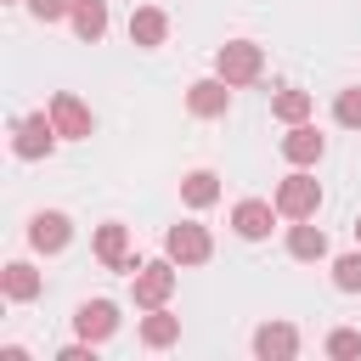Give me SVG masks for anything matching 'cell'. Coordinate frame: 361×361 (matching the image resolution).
Segmentation results:
<instances>
[{
  "label": "cell",
  "instance_id": "1",
  "mask_svg": "<svg viewBox=\"0 0 361 361\" xmlns=\"http://www.w3.org/2000/svg\"><path fill=\"white\" fill-rule=\"evenodd\" d=\"M214 73L237 90V85H254L259 73H265V51L254 45V39H226L220 51H214Z\"/></svg>",
  "mask_w": 361,
  "mask_h": 361
},
{
  "label": "cell",
  "instance_id": "2",
  "mask_svg": "<svg viewBox=\"0 0 361 361\" xmlns=\"http://www.w3.org/2000/svg\"><path fill=\"white\" fill-rule=\"evenodd\" d=\"M175 282H180V276H175V259L164 254V259H147V265L130 276V293H135L141 310H158V305L175 293Z\"/></svg>",
  "mask_w": 361,
  "mask_h": 361
},
{
  "label": "cell",
  "instance_id": "3",
  "mask_svg": "<svg viewBox=\"0 0 361 361\" xmlns=\"http://www.w3.org/2000/svg\"><path fill=\"white\" fill-rule=\"evenodd\" d=\"M276 209H282L288 220H310V214L322 209V180L305 175V169H293L288 180H276Z\"/></svg>",
  "mask_w": 361,
  "mask_h": 361
},
{
  "label": "cell",
  "instance_id": "4",
  "mask_svg": "<svg viewBox=\"0 0 361 361\" xmlns=\"http://www.w3.org/2000/svg\"><path fill=\"white\" fill-rule=\"evenodd\" d=\"M96 259L107 265V271H124V276H135L147 259H135L130 254V226H118V220H107L102 231H96Z\"/></svg>",
  "mask_w": 361,
  "mask_h": 361
},
{
  "label": "cell",
  "instance_id": "5",
  "mask_svg": "<svg viewBox=\"0 0 361 361\" xmlns=\"http://www.w3.org/2000/svg\"><path fill=\"white\" fill-rule=\"evenodd\" d=\"M51 147H56V124L45 118V113H28V118H17V135H11V152L17 158H51Z\"/></svg>",
  "mask_w": 361,
  "mask_h": 361
},
{
  "label": "cell",
  "instance_id": "6",
  "mask_svg": "<svg viewBox=\"0 0 361 361\" xmlns=\"http://www.w3.org/2000/svg\"><path fill=\"white\" fill-rule=\"evenodd\" d=\"M51 124H56V135H68V141H85V135L96 130L90 107H85L73 90H56V96H51Z\"/></svg>",
  "mask_w": 361,
  "mask_h": 361
},
{
  "label": "cell",
  "instance_id": "7",
  "mask_svg": "<svg viewBox=\"0 0 361 361\" xmlns=\"http://www.w3.org/2000/svg\"><path fill=\"white\" fill-rule=\"evenodd\" d=\"M276 203H265V197H243L237 209H231V231L243 237V243H259V237H271V226H276Z\"/></svg>",
  "mask_w": 361,
  "mask_h": 361
},
{
  "label": "cell",
  "instance_id": "8",
  "mask_svg": "<svg viewBox=\"0 0 361 361\" xmlns=\"http://www.w3.org/2000/svg\"><path fill=\"white\" fill-rule=\"evenodd\" d=\"M164 254L175 259V265H203L209 254H214V243H209V231L203 226H169V237H164Z\"/></svg>",
  "mask_w": 361,
  "mask_h": 361
},
{
  "label": "cell",
  "instance_id": "9",
  "mask_svg": "<svg viewBox=\"0 0 361 361\" xmlns=\"http://www.w3.org/2000/svg\"><path fill=\"white\" fill-rule=\"evenodd\" d=\"M68 237H73V220H68L62 209H39V214L28 220V243H34L39 254H62Z\"/></svg>",
  "mask_w": 361,
  "mask_h": 361
},
{
  "label": "cell",
  "instance_id": "10",
  "mask_svg": "<svg viewBox=\"0 0 361 361\" xmlns=\"http://www.w3.org/2000/svg\"><path fill=\"white\" fill-rule=\"evenodd\" d=\"M73 327H79V338L102 344V338L118 333V305H113V299H85V305L73 310Z\"/></svg>",
  "mask_w": 361,
  "mask_h": 361
},
{
  "label": "cell",
  "instance_id": "11",
  "mask_svg": "<svg viewBox=\"0 0 361 361\" xmlns=\"http://www.w3.org/2000/svg\"><path fill=\"white\" fill-rule=\"evenodd\" d=\"M254 355L259 361H293L299 355V333L288 322H265V327H254Z\"/></svg>",
  "mask_w": 361,
  "mask_h": 361
},
{
  "label": "cell",
  "instance_id": "12",
  "mask_svg": "<svg viewBox=\"0 0 361 361\" xmlns=\"http://www.w3.org/2000/svg\"><path fill=\"white\" fill-rule=\"evenodd\" d=\"M186 107L197 113V118H220L226 107H231V85L214 73V79H197V85H186Z\"/></svg>",
  "mask_w": 361,
  "mask_h": 361
},
{
  "label": "cell",
  "instance_id": "13",
  "mask_svg": "<svg viewBox=\"0 0 361 361\" xmlns=\"http://www.w3.org/2000/svg\"><path fill=\"white\" fill-rule=\"evenodd\" d=\"M322 152H327V141L316 135V124H288V135H282V158H288V164L305 169V164H316Z\"/></svg>",
  "mask_w": 361,
  "mask_h": 361
},
{
  "label": "cell",
  "instance_id": "14",
  "mask_svg": "<svg viewBox=\"0 0 361 361\" xmlns=\"http://www.w3.org/2000/svg\"><path fill=\"white\" fill-rule=\"evenodd\" d=\"M164 34H169V17H164L158 6H141V11H130V45L152 51V45H164Z\"/></svg>",
  "mask_w": 361,
  "mask_h": 361
},
{
  "label": "cell",
  "instance_id": "15",
  "mask_svg": "<svg viewBox=\"0 0 361 361\" xmlns=\"http://www.w3.org/2000/svg\"><path fill=\"white\" fill-rule=\"evenodd\" d=\"M68 23H73V34H79L85 45H96V39L107 34V0H73Z\"/></svg>",
  "mask_w": 361,
  "mask_h": 361
},
{
  "label": "cell",
  "instance_id": "16",
  "mask_svg": "<svg viewBox=\"0 0 361 361\" xmlns=\"http://www.w3.org/2000/svg\"><path fill=\"white\" fill-rule=\"evenodd\" d=\"M0 288H6V299H11V305H28V299L39 293V271H34L28 259H11V265L0 271Z\"/></svg>",
  "mask_w": 361,
  "mask_h": 361
},
{
  "label": "cell",
  "instance_id": "17",
  "mask_svg": "<svg viewBox=\"0 0 361 361\" xmlns=\"http://www.w3.org/2000/svg\"><path fill=\"white\" fill-rule=\"evenodd\" d=\"M288 254H293V259H322V254H327V231L310 226V220H299V226L288 231Z\"/></svg>",
  "mask_w": 361,
  "mask_h": 361
},
{
  "label": "cell",
  "instance_id": "18",
  "mask_svg": "<svg viewBox=\"0 0 361 361\" xmlns=\"http://www.w3.org/2000/svg\"><path fill=\"white\" fill-rule=\"evenodd\" d=\"M175 338H180V316H169V310L158 305V310L141 322V344H152V350H169Z\"/></svg>",
  "mask_w": 361,
  "mask_h": 361
},
{
  "label": "cell",
  "instance_id": "19",
  "mask_svg": "<svg viewBox=\"0 0 361 361\" xmlns=\"http://www.w3.org/2000/svg\"><path fill=\"white\" fill-rule=\"evenodd\" d=\"M180 197H186L192 209H209V203L220 197V175H214V169H192V175L180 180Z\"/></svg>",
  "mask_w": 361,
  "mask_h": 361
},
{
  "label": "cell",
  "instance_id": "20",
  "mask_svg": "<svg viewBox=\"0 0 361 361\" xmlns=\"http://www.w3.org/2000/svg\"><path fill=\"white\" fill-rule=\"evenodd\" d=\"M271 113H276L282 124H305V118H310V90H293V85L276 90V96H271Z\"/></svg>",
  "mask_w": 361,
  "mask_h": 361
},
{
  "label": "cell",
  "instance_id": "21",
  "mask_svg": "<svg viewBox=\"0 0 361 361\" xmlns=\"http://www.w3.org/2000/svg\"><path fill=\"white\" fill-rule=\"evenodd\" d=\"M333 118H338L344 130H361V85L338 90V102H333Z\"/></svg>",
  "mask_w": 361,
  "mask_h": 361
},
{
  "label": "cell",
  "instance_id": "22",
  "mask_svg": "<svg viewBox=\"0 0 361 361\" xmlns=\"http://www.w3.org/2000/svg\"><path fill=\"white\" fill-rule=\"evenodd\" d=\"M333 282H338L344 293H361V254H338V259H333Z\"/></svg>",
  "mask_w": 361,
  "mask_h": 361
},
{
  "label": "cell",
  "instance_id": "23",
  "mask_svg": "<svg viewBox=\"0 0 361 361\" xmlns=\"http://www.w3.org/2000/svg\"><path fill=\"white\" fill-rule=\"evenodd\" d=\"M327 355H361V333H350V327H338V333H327Z\"/></svg>",
  "mask_w": 361,
  "mask_h": 361
},
{
  "label": "cell",
  "instance_id": "24",
  "mask_svg": "<svg viewBox=\"0 0 361 361\" xmlns=\"http://www.w3.org/2000/svg\"><path fill=\"white\" fill-rule=\"evenodd\" d=\"M28 11H34L39 23H56V17H68V11H73V0H28Z\"/></svg>",
  "mask_w": 361,
  "mask_h": 361
},
{
  "label": "cell",
  "instance_id": "25",
  "mask_svg": "<svg viewBox=\"0 0 361 361\" xmlns=\"http://www.w3.org/2000/svg\"><path fill=\"white\" fill-rule=\"evenodd\" d=\"M355 237H361V220H355Z\"/></svg>",
  "mask_w": 361,
  "mask_h": 361
}]
</instances>
